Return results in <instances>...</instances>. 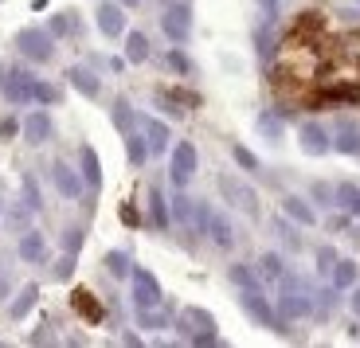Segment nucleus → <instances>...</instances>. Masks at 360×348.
Wrapping results in <instances>:
<instances>
[{
  "label": "nucleus",
  "instance_id": "obj_39",
  "mask_svg": "<svg viewBox=\"0 0 360 348\" xmlns=\"http://www.w3.org/2000/svg\"><path fill=\"white\" fill-rule=\"evenodd\" d=\"M274 227H278L282 243H286L290 250H297V247H302V239H297V235H294V227H290V224H282V215H278V224H274Z\"/></svg>",
  "mask_w": 360,
  "mask_h": 348
},
{
  "label": "nucleus",
  "instance_id": "obj_5",
  "mask_svg": "<svg viewBox=\"0 0 360 348\" xmlns=\"http://www.w3.org/2000/svg\"><path fill=\"white\" fill-rule=\"evenodd\" d=\"M16 47H20V51H24L32 63H47V59L55 55L51 36H47V32H39V27H24V32L16 36Z\"/></svg>",
  "mask_w": 360,
  "mask_h": 348
},
{
  "label": "nucleus",
  "instance_id": "obj_10",
  "mask_svg": "<svg viewBox=\"0 0 360 348\" xmlns=\"http://www.w3.org/2000/svg\"><path fill=\"white\" fill-rule=\"evenodd\" d=\"M333 149L337 153H349V157H356V153H360V122H356V117H341V122H337Z\"/></svg>",
  "mask_w": 360,
  "mask_h": 348
},
{
  "label": "nucleus",
  "instance_id": "obj_15",
  "mask_svg": "<svg viewBox=\"0 0 360 348\" xmlns=\"http://www.w3.org/2000/svg\"><path fill=\"white\" fill-rule=\"evenodd\" d=\"M55 188H59L67 200H79L82 196V180H79V172H75L67 161H55Z\"/></svg>",
  "mask_w": 360,
  "mask_h": 348
},
{
  "label": "nucleus",
  "instance_id": "obj_41",
  "mask_svg": "<svg viewBox=\"0 0 360 348\" xmlns=\"http://www.w3.org/2000/svg\"><path fill=\"white\" fill-rule=\"evenodd\" d=\"M137 325H141V329H161V313L137 309Z\"/></svg>",
  "mask_w": 360,
  "mask_h": 348
},
{
  "label": "nucleus",
  "instance_id": "obj_3",
  "mask_svg": "<svg viewBox=\"0 0 360 348\" xmlns=\"http://www.w3.org/2000/svg\"><path fill=\"white\" fill-rule=\"evenodd\" d=\"M216 184H219V196H224L231 207H239V212H247L251 219L259 215V192H255V188L247 184V180L231 176V172H219V176H216Z\"/></svg>",
  "mask_w": 360,
  "mask_h": 348
},
{
  "label": "nucleus",
  "instance_id": "obj_28",
  "mask_svg": "<svg viewBox=\"0 0 360 348\" xmlns=\"http://www.w3.org/2000/svg\"><path fill=\"white\" fill-rule=\"evenodd\" d=\"M337 204H341L345 212L360 215V188L356 184H337Z\"/></svg>",
  "mask_w": 360,
  "mask_h": 348
},
{
  "label": "nucleus",
  "instance_id": "obj_1",
  "mask_svg": "<svg viewBox=\"0 0 360 348\" xmlns=\"http://www.w3.org/2000/svg\"><path fill=\"white\" fill-rule=\"evenodd\" d=\"M278 309H282V317H290V321H297V317H309V313H314L309 286L297 274H282L278 278Z\"/></svg>",
  "mask_w": 360,
  "mask_h": 348
},
{
  "label": "nucleus",
  "instance_id": "obj_29",
  "mask_svg": "<svg viewBox=\"0 0 360 348\" xmlns=\"http://www.w3.org/2000/svg\"><path fill=\"white\" fill-rule=\"evenodd\" d=\"M259 134L266 137V141H282V117L278 114H259Z\"/></svg>",
  "mask_w": 360,
  "mask_h": 348
},
{
  "label": "nucleus",
  "instance_id": "obj_27",
  "mask_svg": "<svg viewBox=\"0 0 360 348\" xmlns=\"http://www.w3.org/2000/svg\"><path fill=\"white\" fill-rule=\"evenodd\" d=\"M114 125L122 129V134H134V125H137V114H134V106H129L126 98H117L114 102Z\"/></svg>",
  "mask_w": 360,
  "mask_h": 348
},
{
  "label": "nucleus",
  "instance_id": "obj_44",
  "mask_svg": "<svg viewBox=\"0 0 360 348\" xmlns=\"http://www.w3.org/2000/svg\"><path fill=\"white\" fill-rule=\"evenodd\" d=\"M16 134H20V125L12 122V117H4V122H0V141H12Z\"/></svg>",
  "mask_w": 360,
  "mask_h": 348
},
{
  "label": "nucleus",
  "instance_id": "obj_34",
  "mask_svg": "<svg viewBox=\"0 0 360 348\" xmlns=\"http://www.w3.org/2000/svg\"><path fill=\"white\" fill-rule=\"evenodd\" d=\"M192 215H196V200H188V196H176V200H172V219L188 224Z\"/></svg>",
  "mask_w": 360,
  "mask_h": 348
},
{
  "label": "nucleus",
  "instance_id": "obj_17",
  "mask_svg": "<svg viewBox=\"0 0 360 348\" xmlns=\"http://www.w3.org/2000/svg\"><path fill=\"white\" fill-rule=\"evenodd\" d=\"M20 259L24 262H47V239L39 231H24L20 235Z\"/></svg>",
  "mask_w": 360,
  "mask_h": 348
},
{
  "label": "nucleus",
  "instance_id": "obj_6",
  "mask_svg": "<svg viewBox=\"0 0 360 348\" xmlns=\"http://www.w3.org/2000/svg\"><path fill=\"white\" fill-rule=\"evenodd\" d=\"M129 278H134V302L137 309H153V305H161V286H157V278L149 274V270H129Z\"/></svg>",
  "mask_w": 360,
  "mask_h": 348
},
{
  "label": "nucleus",
  "instance_id": "obj_2",
  "mask_svg": "<svg viewBox=\"0 0 360 348\" xmlns=\"http://www.w3.org/2000/svg\"><path fill=\"white\" fill-rule=\"evenodd\" d=\"M180 333L192 340V344H219L216 337V317L200 305H184L180 309Z\"/></svg>",
  "mask_w": 360,
  "mask_h": 348
},
{
  "label": "nucleus",
  "instance_id": "obj_18",
  "mask_svg": "<svg viewBox=\"0 0 360 348\" xmlns=\"http://www.w3.org/2000/svg\"><path fill=\"white\" fill-rule=\"evenodd\" d=\"M98 27H102V36L117 39L122 32H126V16H122V8H117V4H102L98 8Z\"/></svg>",
  "mask_w": 360,
  "mask_h": 348
},
{
  "label": "nucleus",
  "instance_id": "obj_19",
  "mask_svg": "<svg viewBox=\"0 0 360 348\" xmlns=\"http://www.w3.org/2000/svg\"><path fill=\"white\" fill-rule=\"evenodd\" d=\"M282 215H290V219H294V224H302V227L317 224V212L302 196H282Z\"/></svg>",
  "mask_w": 360,
  "mask_h": 348
},
{
  "label": "nucleus",
  "instance_id": "obj_37",
  "mask_svg": "<svg viewBox=\"0 0 360 348\" xmlns=\"http://www.w3.org/2000/svg\"><path fill=\"white\" fill-rule=\"evenodd\" d=\"M231 282H235L239 290H243V286H259V278H255L247 266H231Z\"/></svg>",
  "mask_w": 360,
  "mask_h": 348
},
{
  "label": "nucleus",
  "instance_id": "obj_31",
  "mask_svg": "<svg viewBox=\"0 0 360 348\" xmlns=\"http://www.w3.org/2000/svg\"><path fill=\"white\" fill-rule=\"evenodd\" d=\"M270 20L262 16V24H259V32H255V44H259V59H270L274 55V36H270Z\"/></svg>",
  "mask_w": 360,
  "mask_h": 348
},
{
  "label": "nucleus",
  "instance_id": "obj_49",
  "mask_svg": "<svg viewBox=\"0 0 360 348\" xmlns=\"http://www.w3.org/2000/svg\"><path fill=\"white\" fill-rule=\"evenodd\" d=\"M262 4V12H266V20H274V0H259Z\"/></svg>",
  "mask_w": 360,
  "mask_h": 348
},
{
  "label": "nucleus",
  "instance_id": "obj_33",
  "mask_svg": "<svg viewBox=\"0 0 360 348\" xmlns=\"http://www.w3.org/2000/svg\"><path fill=\"white\" fill-rule=\"evenodd\" d=\"M259 270H262V278H270V282H278V278L286 274L278 254H262V259H259Z\"/></svg>",
  "mask_w": 360,
  "mask_h": 348
},
{
  "label": "nucleus",
  "instance_id": "obj_51",
  "mask_svg": "<svg viewBox=\"0 0 360 348\" xmlns=\"http://www.w3.org/2000/svg\"><path fill=\"white\" fill-rule=\"evenodd\" d=\"M0 207H4V204H0Z\"/></svg>",
  "mask_w": 360,
  "mask_h": 348
},
{
  "label": "nucleus",
  "instance_id": "obj_7",
  "mask_svg": "<svg viewBox=\"0 0 360 348\" xmlns=\"http://www.w3.org/2000/svg\"><path fill=\"white\" fill-rule=\"evenodd\" d=\"M239 302H243V309L251 313L259 325H266V329H274V325H278V317H274V309H270V302L262 297L259 286H243V297H239Z\"/></svg>",
  "mask_w": 360,
  "mask_h": 348
},
{
  "label": "nucleus",
  "instance_id": "obj_22",
  "mask_svg": "<svg viewBox=\"0 0 360 348\" xmlns=\"http://www.w3.org/2000/svg\"><path fill=\"white\" fill-rule=\"evenodd\" d=\"M36 302H39V286H36V282H27V286H24V290H20V294H16V302L8 305L12 321H24V317H27V309H32V305H36Z\"/></svg>",
  "mask_w": 360,
  "mask_h": 348
},
{
  "label": "nucleus",
  "instance_id": "obj_24",
  "mask_svg": "<svg viewBox=\"0 0 360 348\" xmlns=\"http://www.w3.org/2000/svg\"><path fill=\"white\" fill-rule=\"evenodd\" d=\"M149 219H153V224L157 227H169V219H172V215H169V204H165V196H161V188H149Z\"/></svg>",
  "mask_w": 360,
  "mask_h": 348
},
{
  "label": "nucleus",
  "instance_id": "obj_4",
  "mask_svg": "<svg viewBox=\"0 0 360 348\" xmlns=\"http://www.w3.org/2000/svg\"><path fill=\"white\" fill-rule=\"evenodd\" d=\"M196 161H200V157H196V145H192V141H180L176 149H172V165H169L172 184H180V188L188 184V180L196 176Z\"/></svg>",
  "mask_w": 360,
  "mask_h": 348
},
{
  "label": "nucleus",
  "instance_id": "obj_14",
  "mask_svg": "<svg viewBox=\"0 0 360 348\" xmlns=\"http://www.w3.org/2000/svg\"><path fill=\"white\" fill-rule=\"evenodd\" d=\"M207 235H212V243L216 247H235V227H231V219H227L224 212H207Z\"/></svg>",
  "mask_w": 360,
  "mask_h": 348
},
{
  "label": "nucleus",
  "instance_id": "obj_50",
  "mask_svg": "<svg viewBox=\"0 0 360 348\" xmlns=\"http://www.w3.org/2000/svg\"><path fill=\"white\" fill-rule=\"evenodd\" d=\"M352 313L360 317V290H352Z\"/></svg>",
  "mask_w": 360,
  "mask_h": 348
},
{
  "label": "nucleus",
  "instance_id": "obj_11",
  "mask_svg": "<svg viewBox=\"0 0 360 348\" xmlns=\"http://www.w3.org/2000/svg\"><path fill=\"white\" fill-rule=\"evenodd\" d=\"M137 125H141V137H145V145H149V153H157L161 157L165 149H169V125L165 122H157V117H137Z\"/></svg>",
  "mask_w": 360,
  "mask_h": 348
},
{
  "label": "nucleus",
  "instance_id": "obj_40",
  "mask_svg": "<svg viewBox=\"0 0 360 348\" xmlns=\"http://www.w3.org/2000/svg\"><path fill=\"white\" fill-rule=\"evenodd\" d=\"M231 153H235V161L243 165V169H251V172H255V169H259V157H255V153H247V149H243V145H235V149H231Z\"/></svg>",
  "mask_w": 360,
  "mask_h": 348
},
{
  "label": "nucleus",
  "instance_id": "obj_42",
  "mask_svg": "<svg viewBox=\"0 0 360 348\" xmlns=\"http://www.w3.org/2000/svg\"><path fill=\"white\" fill-rule=\"evenodd\" d=\"M71 274H75V254H67V259H59V266H55V278H59V282H67Z\"/></svg>",
  "mask_w": 360,
  "mask_h": 348
},
{
  "label": "nucleus",
  "instance_id": "obj_45",
  "mask_svg": "<svg viewBox=\"0 0 360 348\" xmlns=\"http://www.w3.org/2000/svg\"><path fill=\"white\" fill-rule=\"evenodd\" d=\"M82 247V231H67V254H79Z\"/></svg>",
  "mask_w": 360,
  "mask_h": 348
},
{
  "label": "nucleus",
  "instance_id": "obj_9",
  "mask_svg": "<svg viewBox=\"0 0 360 348\" xmlns=\"http://www.w3.org/2000/svg\"><path fill=\"white\" fill-rule=\"evenodd\" d=\"M297 141H302V149L309 153V157H321V153L333 149V141H329V129L317 122H302V129H297Z\"/></svg>",
  "mask_w": 360,
  "mask_h": 348
},
{
  "label": "nucleus",
  "instance_id": "obj_48",
  "mask_svg": "<svg viewBox=\"0 0 360 348\" xmlns=\"http://www.w3.org/2000/svg\"><path fill=\"white\" fill-rule=\"evenodd\" d=\"M8 290H12V282L4 274H0V302H4V297H8Z\"/></svg>",
  "mask_w": 360,
  "mask_h": 348
},
{
  "label": "nucleus",
  "instance_id": "obj_13",
  "mask_svg": "<svg viewBox=\"0 0 360 348\" xmlns=\"http://www.w3.org/2000/svg\"><path fill=\"white\" fill-rule=\"evenodd\" d=\"M32 75H24V71H8V79L0 82V90H4V98L8 102H32Z\"/></svg>",
  "mask_w": 360,
  "mask_h": 348
},
{
  "label": "nucleus",
  "instance_id": "obj_12",
  "mask_svg": "<svg viewBox=\"0 0 360 348\" xmlns=\"http://www.w3.org/2000/svg\"><path fill=\"white\" fill-rule=\"evenodd\" d=\"M24 141L27 145H47L51 141V117H47V110H32V114H27Z\"/></svg>",
  "mask_w": 360,
  "mask_h": 348
},
{
  "label": "nucleus",
  "instance_id": "obj_16",
  "mask_svg": "<svg viewBox=\"0 0 360 348\" xmlns=\"http://www.w3.org/2000/svg\"><path fill=\"white\" fill-rule=\"evenodd\" d=\"M153 102H157L161 110H169L172 117H184V114H188V106H192L188 94H180V90H169V86L153 90Z\"/></svg>",
  "mask_w": 360,
  "mask_h": 348
},
{
  "label": "nucleus",
  "instance_id": "obj_25",
  "mask_svg": "<svg viewBox=\"0 0 360 348\" xmlns=\"http://www.w3.org/2000/svg\"><path fill=\"white\" fill-rule=\"evenodd\" d=\"M352 282H356V262L337 259V262H333V290H349Z\"/></svg>",
  "mask_w": 360,
  "mask_h": 348
},
{
  "label": "nucleus",
  "instance_id": "obj_26",
  "mask_svg": "<svg viewBox=\"0 0 360 348\" xmlns=\"http://www.w3.org/2000/svg\"><path fill=\"white\" fill-rule=\"evenodd\" d=\"M126 59L129 63H145V59H149V39H145L141 32H129V36H126Z\"/></svg>",
  "mask_w": 360,
  "mask_h": 348
},
{
  "label": "nucleus",
  "instance_id": "obj_43",
  "mask_svg": "<svg viewBox=\"0 0 360 348\" xmlns=\"http://www.w3.org/2000/svg\"><path fill=\"white\" fill-rule=\"evenodd\" d=\"M314 196L321 200V204H333V200H337V188H329V184H314Z\"/></svg>",
  "mask_w": 360,
  "mask_h": 348
},
{
  "label": "nucleus",
  "instance_id": "obj_35",
  "mask_svg": "<svg viewBox=\"0 0 360 348\" xmlns=\"http://www.w3.org/2000/svg\"><path fill=\"white\" fill-rule=\"evenodd\" d=\"M24 207H27V212H39V207H44L39 188H36V180H32V176H24Z\"/></svg>",
  "mask_w": 360,
  "mask_h": 348
},
{
  "label": "nucleus",
  "instance_id": "obj_47",
  "mask_svg": "<svg viewBox=\"0 0 360 348\" xmlns=\"http://www.w3.org/2000/svg\"><path fill=\"white\" fill-rule=\"evenodd\" d=\"M172 67H176V71H188V59H184V55L176 51V55H172Z\"/></svg>",
  "mask_w": 360,
  "mask_h": 348
},
{
  "label": "nucleus",
  "instance_id": "obj_36",
  "mask_svg": "<svg viewBox=\"0 0 360 348\" xmlns=\"http://www.w3.org/2000/svg\"><path fill=\"white\" fill-rule=\"evenodd\" d=\"M32 98H36V102H47V106H51V102H59V90L47 86V82H32Z\"/></svg>",
  "mask_w": 360,
  "mask_h": 348
},
{
  "label": "nucleus",
  "instance_id": "obj_23",
  "mask_svg": "<svg viewBox=\"0 0 360 348\" xmlns=\"http://www.w3.org/2000/svg\"><path fill=\"white\" fill-rule=\"evenodd\" d=\"M71 305H75V313H79L82 321H102V305L94 302V297H90L86 290H75Z\"/></svg>",
  "mask_w": 360,
  "mask_h": 348
},
{
  "label": "nucleus",
  "instance_id": "obj_8",
  "mask_svg": "<svg viewBox=\"0 0 360 348\" xmlns=\"http://www.w3.org/2000/svg\"><path fill=\"white\" fill-rule=\"evenodd\" d=\"M161 27H165V36H169L172 44H184L188 32H192V12L184 8V4H172V8L161 16Z\"/></svg>",
  "mask_w": 360,
  "mask_h": 348
},
{
  "label": "nucleus",
  "instance_id": "obj_38",
  "mask_svg": "<svg viewBox=\"0 0 360 348\" xmlns=\"http://www.w3.org/2000/svg\"><path fill=\"white\" fill-rule=\"evenodd\" d=\"M333 262H337V250H333V247H321V250H317V270H321V274H329V270H333Z\"/></svg>",
  "mask_w": 360,
  "mask_h": 348
},
{
  "label": "nucleus",
  "instance_id": "obj_30",
  "mask_svg": "<svg viewBox=\"0 0 360 348\" xmlns=\"http://www.w3.org/2000/svg\"><path fill=\"white\" fill-rule=\"evenodd\" d=\"M106 270L114 278H126L129 270H134V266H129V254H126V250H110V254H106Z\"/></svg>",
  "mask_w": 360,
  "mask_h": 348
},
{
  "label": "nucleus",
  "instance_id": "obj_46",
  "mask_svg": "<svg viewBox=\"0 0 360 348\" xmlns=\"http://www.w3.org/2000/svg\"><path fill=\"white\" fill-rule=\"evenodd\" d=\"M71 27H75V24H71V20H67V16H55V20H51V32H63V36H67Z\"/></svg>",
  "mask_w": 360,
  "mask_h": 348
},
{
  "label": "nucleus",
  "instance_id": "obj_32",
  "mask_svg": "<svg viewBox=\"0 0 360 348\" xmlns=\"http://www.w3.org/2000/svg\"><path fill=\"white\" fill-rule=\"evenodd\" d=\"M126 153H129V161H134V165H145V157H149V145H145V137L126 134Z\"/></svg>",
  "mask_w": 360,
  "mask_h": 348
},
{
  "label": "nucleus",
  "instance_id": "obj_21",
  "mask_svg": "<svg viewBox=\"0 0 360 348\" xmlns=\"http://www.w3.org/2000/svg\"><path fill=\"white\" fill-rule=\"evenodd\" d=\"M79 161H82V184H90L94 192H98V188H102V165H98V157H94L90 145H82Z\"/></svg>",
  "mask_w": 360,
  "mask_h": 348
},
{
  "label": "nucleus",
  "instance_id": "obj_20",
  "mask_svg": "<svg viewBox=\"0 0 360 348\" xmlns=\"http://www.w3.org/2000/svg\"><path fill=\"white\" fill-rule=\"evenodd\" d=\"M67 79H71V86L79 90V94H86V98H98V94H102L98 75L86 71V67H71V75H67Z\"/></svg>",
  "mask_w": 360,
  "mask_h": 348
}]
</instances>
